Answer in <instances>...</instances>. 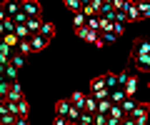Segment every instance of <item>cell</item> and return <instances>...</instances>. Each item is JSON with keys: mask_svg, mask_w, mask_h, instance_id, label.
Segmentation results:
<instances>
[{"mask_svg": "<svg viewBox=\"0 0 150 125\" xmlns=\"http://www.w3.org/2000/svg\"><path fill=\"white\" fill-rule=\"evenodd\" d=\"M3 78H5L8 83H15V80H18V68H13L10 63H8L5 70H3Z\"/></svg>", "mask_w": 150, "mask_h": 125, "instance_id": "cell-17", "label": "cell"}, {"mask_svg": "<svg viewBox=\"0 0 150 125\" xmlns=\"http://www.w3.org/2000/svg\"><path fill=\"white\" fill-rule=\"evenodd\" d=\"M8 103H20V100H23V85H20V83H10V93H8Z\"/></svg>", "mask_w": 150, "mask_h": 125, "instance_id": "cell-3", "label": "cell"}, {"mask_svg": "<svg viewBox=\"0 0 150 125\" xmlns=\"http://www.w3.org/2000/svg\"><path fill=\"white\" fill-rule=\"evenodd\" d=\"M135 105H138V103H135L133 98H125L123 103H120V110H123V115H125V118H128V115H130V113L135 110Z\"/></svg>", "mask_w": 150, "mask_h": 125, "instance_id": "cell-18", "label": "cell"}, {"mask_svg": "<svg viewBox=\"0 0 150 125\" xmlns=\"http://www.w3.org/2000/svg\"><path fill=\"white\" fill-rule=\"evenodd\" d=\"M115 78H118V88H123L125 83H128V78H130V75H128V73H118Z\"/></svg>", "mask_w": 150, "mask_h": 125, "instance_id": "cell-29", "label": "cell"}, {"mask_svg": "<svg viewBox=\"0 0 150 125\" xmlns=\"http://www.w3.org/2000/svg\"><path fill=\"white\" fill-rule=\"evenodd\" d=\"M8 93H10V83H8V80H0V98L5 100Z\"/></svg>", "mask_w": 150, "mask_h": 125, "instance_id": "cell-28", "label": "cell"}, {"mask_svg": "<svg viewBox=\"0 0 150 125\" xmlns=\"http://www.w3.org/2000/svg\"><path fill=\"white\" fill-rule=\"evenodd\" d=\"M20 13H25L28 18H40L43 15V8L38 0H23L20 3Z\"/></svg>", "mask_w": 150, "mask_h": 125, "instance_id": "cell-1", "label": "cell"}, {"mask_svg": "<svg viewBox=\"0 0 150 125\" xmlns=\"http://www.w3.org/2000/svg\"><path fill=\"white\" fill-rule=\"evenodd\" d=\"M10 65L20 70V68L25 65V58H23V55H18V53H13V55H10Z\"/></svg>", "mask_w": 150, "mask_h": 125, "instance_id": "cell-24", "label": "cell"}, {"mask_svg": "<svg viewBox=\"0 0 150 125\" xmlns=\"http://www.w3.org/2000/svg\"><path fill=\"white\" fill-rule=\"evenodd\" d=\"M15 105H18V113H15L18 118H28V113H30V105H28V100L23 98L20 103H15Z\"/></svg>", "mask_w": 150, "mask_h": 125, "instance_id": "cell-20", "label": "cell"}, {"mask_svg": "<svg viewBox=\"0 0 150 125\" xmlns=\"http://www.w3.org/2000/svg\"><path fill=\"white\" fill-rule=\"evenodd\" d=\"M28 43H30V50H33V53H40V50H45V48H48V40H45V38H40V35H30V38H28Z\"/></svg>", "mask_w": 150, "mask_h": 125, "instance_id": "cell-5", "label": "cell"}, {"mask_svg": "<svg viewBox=\"0 0 150 125\" xmlns=\"http://www.w3.org/2000/svg\"><path fill=\"white\" fill-rule=\"evenodd\" d=\"M0 25H3V35H5V33H13V30H15V23H13L10 18H5V20L0 23Z\"/></svg>", "mask_w": 150, "mask_h": 125, "instance_id": "cell-27", "label": "cell"}, {"mask_svg": "<svg viewBox=\"0 0 150 125\" xmlns=\"http://www.w3.org/2000/svg\"><path fill=\"white\" fill-rule=\"evenodd\" d=\"M148 90H150V80H148Z\"/></svg>", "mask_w": 150, "mask_h": 125, "instance_id": "cell-34", "label": "cell"}, {"mask_svg": "<svg viewBox=\"0 0 150 125\" xmlns=\"http://www.w3.org/2000/svg\"><path fill=\"white\" fill-rule=\"evenodd\" d=\"M73 108H78V110H83V103H85V93H80V90H75L73 95H70V100H68Z\"/></svg>", "mask_w": 150, "mask_h": 125, "instance_id": "cell-9", "label": "cell"}, {"mask_svg": "<svg viewBox=\"0 0 150 125\" xmlns=\"http://www.w3.org/2000/svg\"><path fill=\"white\" fill-rule=\"evenodd\" d=\"M108 100H110V105H120V103L125 100V93H123V88H115V90H110Z\"/></svg>", "mask_w": 150, "mask_h": 125, "instance_id": "cell-10", "label": "cell"}, {"mask_svg": "<svg viewBox=\"0 0 150 125\" xmlns=\"http://www.w3.org/2000/svg\"><path fill=\"white\" fill-rule=\"evenodd\" d=\"M98 90H105V85H103V78H95V80L90 83V95H93V93H98Z\"/></svg>", "mask_w": 150, "mask_h": 125, "instance_id": "cell-26", "label": "cell"}, {"mask_svg": "<svg viewBox=\"0 0 150 125\" xmlns=\"http://www.w3.org/2000/svg\"><path fill=\"white\" fill-rule=\"evenodd\" d=\"M15 53L25 58L28 53H33V50H30V43H28V40H20V43H18V48H15Z\"/></svg>", "mask_w": 150, "mask_h": 125, "instance_id": "cell-22", "label": "cell"}, {"mask_svg": "<svg viewBox=\"0 0 150 125\" xmlns=\"http://www.w3.org/2000/svg\"><path fill=\"white\" fill-rule=\"evenodd\" d=\"M38 35H40V38H45V40L50 43V40L55 38V25H53V23H48V20H43V23H40V30H38Z\"/></svg>", "mask_w": 150, "mask_h": 125, "instance_id": "cell-4", "label": "cell"}, {"mask_svg": "<svg viewBox=\"0 0 150 125\" xmlns=\"http://www.w3.org/2000/svg\"><path fill=\"white\" fill-rule=\"evenodd\" d=\"M135 8H138V13H140V18H150V3H140V0H135Z\"/></svg>", "mask_w": 150, "mask_h": 125, "instance_id": "cell-21", "label": "cell"}, {"mask_svg": "<svg viewBox=\"0 0 150 125\" xmlns=\"http://www.w3.org/2000/svg\"><path fill=\"white\" fill-rule=\"evenodd\" d=\"M40 23H43V18H28V23H25L28 33H30V35H35L38 30H40Z\"/></svg>", "mask_w": 150, "mask_h": 125, "instance_id": "cell-14", "label": "cell"}, {"mask_svg": "<svg viewBox=\"0 0 150 125\" xmlns=\"http://www.w3.org/2000/svg\"><path fill=\"white\" fill-rule=\"evenodd\" d=\"M75 35H78L80 40H85V43H93V45H95L98 38H100L98 33H93V30H88V28H78V30H75Z\"/></svg>", "mask_w": 150, "mask_h": 125, "instance_id": "cell-6", "label": "cell"}, {"mask_svg": "<svg viewBox=\"0 0 150 125\" xmlns=\"http://www.w3.org/2000/svg\"><path fill=\"white\" fill-rule=\"evenodd\" d=\"M0 43H5L8 48H10L13 53H15V48H18V43H20V40H18L15 35H13V33H5V35H3V38H0Z\"/></svg>", "mask_w": 150, "mask_h": 125, "instance_id": "cell-16", "label": "cell"}, {"mask_svg": "<svg viewBox=\"0 0 150 125\" xmlns=\"http://www.w3.org/2000/svg\"><path fill=\"white\" fill-rule=\"evenodd\" d=\"M15 125H30V123H28V118H15Z\"/></svg>", "mask_w": 150, "mask_h": 125, "instance_id": "cell-30", "label": "cell"}, {"mask_svg": "<svg viewBox=\"0 0 150 125\" xmlns=\"http://www.w3.org/2000/svg\"><path fill=\"white\" fill-rule=\"evenodd\" d=\"M128 118H133V120H143V118H150V103H138V105H135V110L128 115Z\"/></svg>", "mask_w": 150, "mask_h": 125, "instance_id": "cell-2", "label": "cell"}, {"mask_svg": "<svg viewBox=\"0 0 150 125\" xmlns=\"http://www.w3.org/2000/svg\"><path fill=\"white\" fill-rule=\"evenodd\" d=\"M120 125H135V120L133 118H123V123H120Z\"/></svg>", "mask_w": 150, "mask_h": 125, "instance_id": "cell-32", "label": "cell"}, {"mask_svg": "<svg viewBox=\"0 0 150 125\" xmlns=\"http://www.w3.org/2000/svg\"><path fill=\"white\" fill-rule=\"evenodd\" d=\"M53 125H68V120H65V118H55Z\"/></svg>", "mask_w": 150, "mask_h": 125, "instance_id": "cell-31", "label": "cell"}, {"mask_svg": "<svg viewBox=\"0 0 150 125\" xmlns=\"http://www.w3.org/2000/svg\"><path fill=\"white\" fill-rule=\"evenodd\" d=\"M103 85H105V90H115L118 88V78H115V73H108V75H103Z\"/></svg>", "mask_w": 150, "mask_h": 125, "instance_id": "cell-12", "label": "cell"}, {"mask_svg": "<svg viewBox=\"0 0 150 125\" xmlns=\"http://www.w3.org/2000/svg\"><path fill=\"white\" fill-rule=\"evenodd\" d=\"M123 93H125V98H133L135 93H138V75H130L128 83L123 85Z\"/></svg>", "mask_w": 150, "mask_h": 125, "instance_id": "cell-7", "label": "cell"}, {"mask_svg": "<svg viewBox=\"0 0 150 125\" xmlns=\"http://www.w3.org/2000/svg\"><path fill=\"white\" fill-rule=\"evenodd\" d=\"M95 108H98V103L93 100V95H85V103H83V113L95 115Z\"/></svg>", "mask_w": 150, "mask_h": 125, "instance_id": "cell-19", "label": "cell"}, {"mask_svg": "<svg viewBox=\"0 0 150 125\" xmlns=\"http://www.w3.org/2000/svg\"><path fill=\"white\" fill-rule=\"evenodd\" d=\"M68 125H78V123H68Z\"/></svg>", "mask_w": 150, "mask_h": 125, "instance_id": "cell-33", "label": "cell"}, {"mask_svg": "<svg viewBox=\"0 0 150 125\" xmlns=\"http://www.w3.org/2000/svg\"><path fill=\"white\" fill-rule=\"evenodd\" d=\"M68 110H70V103L68 100H58V103H55V118H65V115H68Z\"/></svg>", "mask_w": 150, "mask_h": 125, "instance_id": "cell-11", "label": "cell"}, {"mask_svg": "<svg viewBox=\"0 0 150 125\" xmlns=\"http://www.w3.org/2000/svg\"><path fill=\"white\" fill-rule=\"evenodd\" d=\"M3 10H5L8 18H13V15L20 13V3H10V0H8V3H3Z\"/></svg>", "mask_w": 150, "mask_h": 125, "instance_id": "cell-15", "label": "cell"}, {"mask_svg": "<svg viewBox=\"0 0 150 125\" xmlns=\"http://www.w3.org/2000/svg\"><path fill=\"white\" fill-rule=\"evenodd\" d=\"M133 55H150V40H148V38H140L138 43H135Z\"/></svg>", "mask_w": 150, "mask_h": 125, "instance_id": "cell-8", "label": "cell"}, {"mask_svg": "<svg viewBox=\"0 0 150 125\" xmlns=\"http://www.w3.org/2000/svg\"><path fill=\"white\" fill-rule=\"evenodd\" d=\"M85 20H88V18L83 15V13H73V25H75V30H78V28H85Z\"/></svg>", "mask_w": 150, "mask_h": 125, "instance_id": "cell-23", "label": "cell"}, {"mask_svg": "<svg viewBox=\"0 0 150 125\" xmlns=\"http://www.w3.org/2000/svg\"><path fill=\"white\" fill-rule=\"evenodd\" d=\"M135 65L140 68V70H148L150 73V55H133Z\"/></svg>", "mask_w": 150, "mask_h": 125, "instance_id": "cell-13", "label": "cell"}, {"mask_svg": "<svg viewBox=\"0 0 150 125\" xmlns=\"http://www.w3.org/2000/svg\"><path fill=\"white\" fill-rule=\"evenodd\" d=\"M80 0H65V8H68V10H73V13H80Z\"/></svg>", "mask_w": 150, "mask_h": 125, "instance_id": "cell-25", "label": "cell"}, {"mask_svg": "<svg viewBox=\"0 0 150 125\" xmlns=\"http://www.w3.org/2000/svg\"><path fill=\"white\" fill-rule=\"evenodd\" d=\"M148 125H150V118H148Z\"/></svg>", "mask_w": 150, "mask_h": 125, "instance_id": "cell-35", "label": "cell"}]
</instances>
